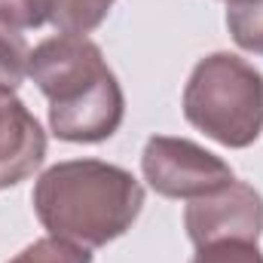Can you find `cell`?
<instances>
[{
	"label": "cell",
	"instance_id": "cell-1",
	"mask_svg": "<svg viewBox=\"0 0 263 263\" xmlns=\"http://www.w3.org/2000/svg\"><path fill=\"white\" fill-rule=\"evenodd\" d=\"M28 77L49 98V126L62 141L98 144L120 129L126 98L92 40L73 34L43 40L28 55Z\"/></svg>",
	"mask_w": 263,
	"mask_h": 263
},
{
	"label": "cell",
	"instance_id": "cell-2",
	"mask_svg": "<svg viewBox=\"0 0 263 263\" xmlns=\"http://www.w3.org/2000/svg\"><path fill=\"white\" fill-rule=\"evenodd\" d=\"M144 190L132 172L101 159H70L46 168L34 187V211L49 236L101 248L141 214Z\"/></svg>",
	"mask_w": 263,
	"mask_h": 263
},
{
	"label": "cell",
	"instance_id": "cell-3",
	"mask_svg": "<svg viewBox=\"0 0 263 263\" xmlns=\"http://www.w3.org/2000/svg\"><path fill=\"white\" fill-rule=\"evenodd\" d=\"M184 117L223 147H251L263 132V73L239 55H205L184 89Z\"/></svg>",
	"mask_w": 263,
	"mask_h": 263
},
{
	"label": "cell",
	"instance_id": "cell-4",
	"mask_svg": "<svg viewBox=\"0 0 263 263\" xmlns=\"http://www.w3.org/2000/svg\"><path fill=\"white\" fill-rule=\"evenodd\" d=\"M141 168L147 184L165 199H199L233 184V168L187 138L153 135L144 144Z\"/></svg>",
	"mask_w": 263,
	"mask_h": 263
},
{
	"label": "cell",
	"instance_id": "cell-5",
	"mask_svg": "<svg viewBox=\"0 0 263 263\" xmlns=\"http://www.w3.org/2000/svg\"><path fill=\"white\" fill-rule=\"evenodd\" d=\"M184 223L196 248L223 239L257 242L263 233V199L251 184L233 181L217 193L190 199Z\"/></svg>",
	"mask_w": 263,
	"mask_h": 263
},
{
	"label": "cell",
	"instance_id": "cell-6",
	"mask_svg": "<svg viewBox=\"0 0 263 263\" xmlns=\"http://www.w3.org/2000/svg\"><path fill=\"white\" fill-rule=\"evenodd\" d=\"M46 156V132L15 89H0V190L31 178Z\"/></svg>",
	"mask_w": 263,
	"mask_h": 263
},
{
	"label": "cell",
	"instance_id": "cell-7",
	"mask_svg": "<svg viewBox=\"0 0 263 263\" xmlns=\"http://www.w3.org/2000/svg\"><path fill=\"white\" fill-rule=\"evenodd\" d=\"M114 0H52V25L62 34L86 37L110 12Z\"/></svg>",
	"mask_w": 263,
	"mask_h": 263
},
{
	"label": "cell",
	"instance_id": "cell-8",
	"mask_svg": "<svg viewBox=\"0 0 263 263\" xmlns=\"http://www.w3.org/2000/svg\"><path fill=\"white\" fill-rule=\"evenodd\" d=\"M227 28L245 52L263 55V0H245L227 6Z\"/></svg>",
	"mask_w": 263,
	"mask_h": 263
},
{
	"label": "cell",
	"instance_id": "cell-9",
	"mask_svg": "<svg viewBox=\"0 0 263 263\" xmlns=\"http://www.w3.org/2000/svg\"><path fill=\"white\" fill-rule=\"evenodd\" d=\"M9 263H92V254H89V248H83L77 242L46 236V239H37L34 245H28Z\"/></svg>",
	"mask_w": 263,
	"mask_h": 263
},
{
	"label": "cell",
	"instance_id": "cell-10",
	"mask_svg": "<svg viewBox=\"0 0 263 263\" xmlns=\"http://www.w3.org/2000/svg\"><path fill=\"white\" fill-rule=\"evenodd\" d=\"M28 46L15 28L0 22V89H15L28 73Z\"/></svg>",
	"mask_w": 263,
	"mask_h": 263
},
{
	"label": "cell",
	"instance_id": "cell-11",
	"mask_svg": "<svg viewBox=\"0 0 263 263\" xmlns=\"http://www.w3.org/2000/svg\"><path fill=\"white\" fill-rule=\"evenodd\" d=\"M193 263H263V251L257 248V242L223 239V242L202 245Z\"/></svg>",
	"mask_w": 263,
	"mask_h": 263
},
{
	"label": "cell",
	"instance_id": "cell-12",
	"mask_svg": "<svg viewBox=\"0 0 263 263\" xmlns=\"http://www.w3.org/2000/svg\"><path fill=\"white\" fill-rule=\"evenodd\" d=\"M0 22L9 28H40L52 22V0H0Z\"/></svg>",
	"mask_w": 263,
	"mask_h": 263
}]
</instances>
